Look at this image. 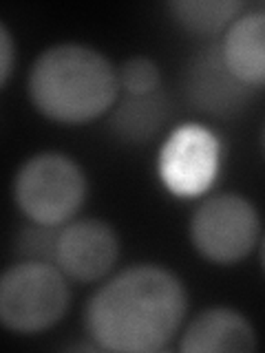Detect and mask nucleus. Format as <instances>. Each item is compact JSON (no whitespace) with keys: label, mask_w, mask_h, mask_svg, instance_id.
Listing matches in <instances>:
<instances>
[{"label":"nucleus","mask_w":265,"mask_h":353,"mask_svg":"<svg viewBox=\"0 0 265 353\" xmlns=\"http://www.w3.org/2000/svg\"><path fill=\"white\" fill-rule=\"evenodd\" d=\"M188 312L186 287L161 265H132L108 279L86 305V331L97 349L153 353L164 349Z\"/></svg>","instance_id":"1"},{"label":"nucleus","mask_w":265,"mask_h":353,"mask_svg":"<svg viewBox=\"0 0 265 353\" xmlns=\"http://www.w3.org/2000/svg\"><path fill=\"white\" fill-rule=\"evenodd\" d=\"M27 91L31 104L47 119L84 124L115 104L117 69L104 53L86 44H55L33 62Z\"/></svg>","instance_id":"2"},{"label":"nucleus","mask_w":265,"mask_h":353,"mask_svg":"<svg viewBox=\"0 0 265 353\" xmlns=\"http://www.w3.org/2000/svg\"><path fill=\"white\" fill-rule=\"evenodd\" d=\"M69 301V279L51 263L18 261L0 274V325L16 334L58 325Z\"/></svg>","instance_id":"3"},{"label":"nucleus","mask_w":265,"mask_h":353,"mask_svg":"<svg viewBox=\"0 0 265 353\" xmlns=\"http://www.w3.org/2000/svg\"><path fill=\"white\" fill-rule=\"evenodd\" d=\"M14 199L33 223L60 228L77 214L86 199V174L73 157L38 152L20 165Z\"/></svg>","instance_id":"4"},{"label":"nucleus","mask_w":265,"mask_h":353,"mask_svg":"<svg viewBox=\"0 0 265 353\" xmlns=\"http://www.w3.org/2000/svg\"><path fill=\"white\" fill-rule=\"evenodd\" d=\"M261 236L257 208L237 192L204 199L190 219V241L210 263L232 265L248 256Z\"/></svg>","instance_id":"5"},{"label":"nucleus","mask_w":265,"mask_h":353,"mask_svg":"<svg viewBox=\"0 0 265 353\" xmlns=\"http://www.w3.org/2000/svg\"><path fill=\"white\" fill-rule=\"evenodd\" d=\"M219 170V141L204 126H179L159 152V176L170 192L197 196L206 192Z\"/></svg>","instance_id":"6"},{"label":"nucleus","mask_w":265,"mask_h":353,"mask_svg":"<svg viewBox=\"0 0 265 353\" xmlns=\"http://www.w3.org/2000/svg\"><path fill=\"white\" fill-rule=\"evenodd\" d=\"M184 93L197 110L215 117H235L254 99L257 88L243 84L228 69L219 42L197 51L184 69Z\"/></svg>","instance_id":"7"},{"label":"nucleus","mask_w":265,"mask_h":353,"mask_svg":"<svg viewBox=\"0 0 265 353\" xmlns=\"http://www.w3.org/2000/svg\"><path fill=\"white\" fill-rule=\"evenodd\" d=\"M119 256L115 230L99 219H80L60 225L55 268L66 279L93 283L113 270Z\"/></svg>","instance_id":"8"},{"label":"nucleus","mask_w":265,"mask_h":353,"mask_svg":"<svg viewBox=\"0 0 265 353\" xmlns=\"http://www.w3.org/2000/svg\"><path fill=\"white\" fill-rule=\"evenodd\" d=\"M179 349L184 353H250L257 349V334L243 314L215 307L188 325Z\"/></svg>","instance_id":"9"},{"label":"nucleus","mask_w":265,"mask_h":353,"mask_svg":"<svg viewBox=\"0 0 265 353\" xmlns=\"http://www.w3.org/2000/svg\"><path fill=\"white\" fill-rule=\"evenodd\" d=\"M228 69L243 84L261 91L265 82V14L261 9H248L224 31L219 42Z\"/></svg>","instance_id":"10"},{"label":"nucleus","mask_w":265,"mask_h":353,"mask_svg":"<svg viewBox=\"0 0 265 353\" xmlns=\"http://www.w3.org/2000/svg\"><path fill=\"white\" fill-rule=\"evenodd\" d=\"M170 97L161 88L144 95H124L110 113V130L124 143H146L168 124Z\"/></svg>","instance_id":"11"},{"label":"nucleus","mask_w":265,"mask_h":353,"mask_svg":"<svg viewBox=\"0 0 265 353\" xmlns=\"http://www.w3.org/2000/svg\"><path fill=\"white\" fill-rule=\"evenodd\" d=\"M173 20L195 36L224 33L246 11L241 0H175L168 3Z\"/></svg>","instance_id":"12"},{"label":"nucleus","mask_w":265,"mask_h":353,"mask_svg":"<svg viewBox=\"0 0 265 353\" xmlns=\"http://www.w3.org/2000/svg\"><path fill=\"white\" fill-rule=\"evenodd\" d=\"M60 228L29 223L18 230L16 234V254L18 261H33V263H51L55 265V245H58Z\"/></svg>","instance_id":"13"},{"label":"nucleus","mask_w":265,"mask_h":353,"mask_svg":"<svg viewBox=\"0 0 265 353\" xmlns=\"http://www.w3.org/2000/svg\"><path fill=\"white\" fill-rule=\"evenodd\" d=\"M117 84L126 95L153 93L161 84V71L148 55H132L117 69Z\"/></svg>","instance_id":"14"},{"label":"nucleus","mask_w":265,"mask_h":353,"mask_svg":"<svg viewBox=\"0 0 265 353\" xmlns=\"http://www.w3.org/2000/svg\"><path fill=\"white\" fill-rule=\"evenodd\" d=\"M14 62H16L14 38H11L9 29L0 22V88L5 86L11 71H14Z\"/></svg>","instance_id":"15"}]
</instances>
